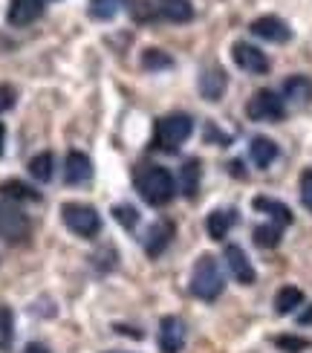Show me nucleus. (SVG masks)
I'll return each mask as SVG.
<instances>
[{
	"label": "nucleus",
	"instance_id": "obj_18",
	"mask_svg": "<svg viewBox=\"0 0 312 353\" xmlns=\"http://www.w3.org/2000/svg\"><path fill=\"white\" fill-rule=\"evenodd\" d=\"M284 99L295 105H312V79L309 76H289L284 81Z\"/></svg>",
	"mask_w": 312,
	"mask_h": 353
},
{
	"label": "nucleus",
	"instance_id": "obj_29",
	"mask_svg": "<svg viewBox=\"0 0 312 353\" xmlns=\"http://www.w3.org/2000/svg\"><path fill=\"white\" fill-rule=\"evenodd\" d=\"M275 345H278L280 350H287V353H301V350H306V347H309V342H306V339H295V336H278Z\"/></svg>",
	"mask_w": 312,
	"mask_h": 353
},
{
	"label": "nucleus",
	"instance_id": "obj_11",
	"mask_svg": "<svg viewBox=\"0 0 312 353\" xmlns=\"http://www.w3.org/2000/svg\"><path fill=\"white\" fill-rule=\"evenodd\" d=\"M185 347V325L183 319L165 316L159 321V350L162 353H180Z\"/></svg>",
	"mask_w": 312,
	"mask_h": 353
},
{
	"label": "nucleus",
	"instance_id": "obj_33",
	"mask_svg": "<svg viewBox=\"0 0 312 353\" xmlns=\"http://www.w3.org/2000/svg\"><path fill=\"white\" fill-rule=\"evenodd\" d=\"M298 325H304V327H312V304H309L306 310L298 316Z\"/></svg>",
	"mask_w": 312,
	"mask_h": 353
},
{
	"label": "nucleus",
	"instance_id": "obj_6",
	"mask_svg": "<svg viewBox=\"0 0 312 353\" xmlns=\"http://www.w3.org/2000/svg\"><path fill=\"white\" fill-rule=\"evenodd\" d=\"M29 217L21 209L18 203H9V200H0V238L9 241V243H18L29 238Z\"/></svg>",
	"mask_w": 312,
	"mask_h": 353
},
{
	"label": "nucleus",
	"instance_id": "obj_32",
	"mask_svg": "<svg viewBox=\"0 0 312 353\" xmlns=\"http://www.w3.org/2000/svg\"><path fill=\"white\" fill-rule=\"evenodd\" d=\"M23 353H50V347L41 345V342H29V345L23 347Z\"/></svg>",
	"mask_w": 312,
	"mask_h": 353
},
{
	"label": "nucleus",
	"instance_id": "obj_23",
	"mask_svg": "<svg viewBox=\"0 0 312 353\" xmlns=\"http://www.w3.org/2000/svg\"><path fill=\"white\" fill-rule=\"evenodd\" d=\"M122 3L125 0H90L87 3V14L93 21H113L118 12H122Z\"/></svg>",
	"mask_w": 312,
	"mask_h": 353
},
{
	"label": "nucleus",
	"instance_id": "obj_17",
	"mask_svg": "<svg viewBox=\"0 0 312 353\" xmlns=\"http://www.w3.org/2000/svg\"><path fill=\"white\" fill-rule=\"evenodd\" d=\"M280 148H278V142L269 139V137H255L249 142V159L255 163L258 168H269L275 159H278Z\"/></svg>",
	"mask_w": 312,
	"mask_h": 353
},
{
	"label": "nucleus",
	"instance_id": "obj_19",
	"mask_svg": "<svg viewBox=\"0 0 312 353\" xmlns=\"http://www.w3.org/2000/svg\"><path fill=\"white\" fill-rule=\"evenodd\" d=\"M234 220H237L234 212H222V209L211 212V214L205 217V232H208V238H211V241H226L229 232H231V226H234Z\"/></svg>",
	"mask_w": 312,
	"mask_h": 353
},
{
	"label": "nucleus",
	"instance_id": "obj_30",
	"mask_svg": "<svg viewBox=\"0 0 312 353\" xmlns=\"http://www.w3.org/2000/svg\"><path fill=\"white\" fill-rule=\"evenodd\" d=\"M301 203L306 212H312V168L301 174Z\"/></svg>",
	"mask_w": 312,
	"mask_h": 353
},
{
	"label": "nucleus",
	"instance_id": "obj_22",
	"mask_svg": "<svg viewBox=\"0 0 312 353\" xmlns=\"http://www.w3.org/2000/svg\"><path fill=\"white\" fill-rule=\"evenodd\" d=\"M0 194H3V200H9V203H26V200L32 203V200L41 197L32 185H26L21 180H6L3 185H0Z\"/></svg>",
	"mask_w": 312,
	"mask_h": 353
},
{
	"label": "nucleus",
	"instance_id": "obj_13",
	"mask_svg": "<svg viewBox=\"0 0 312 353\" xmlns=\"http://www.w3.org/2000/svg\"><path fill=\"white\" fill-rule=\"evenodd\" d=\"M200 180H202V163L197 157H188L180 165V176H176V188L180 194H185L188 200H194L200 194Z\"/></svg>",
	"mask_w": 312,
	"mask_h": 353
},
{
	"label": "nucleus",
	"instance_id": "obj_4",
	"mask_svg": "<svg viewBox=\"0 0 312 353\" xmlns=\"http://www.w3.org/2000/svg\"><path fill=\"white\" fill-rule=\"evenodd\" d=\"M61 220L72 234L87 238V241L96 238V234L101 232V214L87 203H64L61 205Z\"/></svg>",
	"mask_w": 312,
	"mask_h": 353
},
{
	"label": "nucleus",
	"instance_id": "obj_2",
	"mask_svg": "<svg viewBox=\"0 0 312 353\" xmlns=\"http://www.w3.org/2000/svg\"><path fill=\"white\" fill-rule=\"evenodd\" d=\"M194 134V119L188 113H168L154 125V148L162 154H176Z\"/></svg>",
	"mask_w": 312,
	"mask_h": 353
},
{
	"label": "nucleus",
	"instance_id": "obj_12",
	"mask_svg": "<svg viewBox=\"0 0 312 353\" xmlns=\"http://www.w3.org/2000/svg\"><path fill=\"white\" fill-rule=\"evenodd\" d=\"M93 176V163L84 151H70L64 159V183L67 185H84Z\"/></svg>",
	"mask_w": 312,
	"mask_h": 353
},
{
	"label": "nucleus",
	"instance_id": "obj_31",
	"mask_svg": "<svg viewBox=\"0 0 312 353\" xmlns=\"http://www.w3.org/2000/svg\"><path fill=\"white\" fill-rule=\"evenodd\" d=\"M14 101H18V90H14L12 84H0V113L12 110Z\"/></svg>",
	"mask_w": 312,
	"mask_h": 353
},
{
	"label": "nucleus",
	"instance_id": "obj_20",
	"mask_svg": "<svg viewBox=\"0 0 312 353\" xmlns=\"http://www.w3.org/2000/svg\"><path fill=\"white\" fill-rule=\"evenodd\" d=\"M301 304H304V292L295 284H287V287H280L278 296H275V313L278 316H289V313L298 310Z\"/></svg>",
	"mask_w": 312,
	"mask_h": 353
},
{
	"label": "nucleus",
	"instance_id": "obj_21",
	"mask_svg": "<svg viewBox=\"0 0 312 353\" xmlns=\"http://www.w3.org/2000/svg\"><path fill=\"white\" fill-rule=\"evenodd\" d=\"M251 205H255L258 212L269 214V217L275 220V223H280V226H289L292 220H295V217H292V212H289V205L278 203V200H272V197H258V200L251 203Z\"/></svg>",
	"mask_w": 312,
	"mask_h": 353
},
{
	"label": "nucleus",
	"instance_id": "obj_5",
	"mask_svg": "<svg viewBox=\"0 0 312 353\" xmlns=\"http://www.w3.org/2000/svg\"><path fill=\"white\" fill-rule=\"evenodd\" d=\"M246 116L251 122H280V119H287V105L275 90L263 87V90H258L249 99Z\"/></svg>",
	"mask_w": 312,
	"mask_h": 353
},
{
	"label": "nucleus",
	"instance_id": "obj_10",
	"mask_svg": "<svg viewBox=\"0 0 312 353\" xmlns=\"http://www.w3.org/2000/svg\"><path fill=\"white\" fill-rule=\"evenodd\" d=\"M174 234H176V226H174V220H156V223L147 229V234H145V241H142V246H145V255L147 258H159L165 249L171 246V241H174Z\"/></svg>",
	"mask_w": 312,
	"mask_h": 353
},
{
	"label": "nucleus",
	"instance_id": "obj_7",
	"mask_svg": "<svg viewBox=\"0 0 312 353\" xmlns=\"http://www.w3.org/2000/svg\"><path fill=\"white\" fill-rule=\"evenodd\" d=\"M231 58L237 67L243 72H251V76H266V72H269V58H266V52L249 41H237L231 47Z\"/></svg>",
	"mask_w": 312,
	"mask_h": 353
},
{
	"label": "nucleus",
	"instance_id": "obj_16",
	"mask_svg": "<svg viewBox=\"0 0 312 353\" xmlns=\"http://www.w3.org/2000/svg\"><path fill=\"white\" fill-rule=\"evenodd\" d=\"M226 87H229V76L220 67H208L200 72V96L202 99L217 101V99H222V93H226Z\"/></svg>",
	"mask_w": 312,
	"mask_h": 353
},
{
	"label": "nucleus",
	"instance_id": "obj_25",
	"mask_svg": "<svg viewBox=\"0 0 312 353\" xmlns=\"http://www.w3.org/2000/svg\"><path fill=\"white\" fill-rule=\"evenodd\" d=\"M14 342V313L0 304V353H9Z\"/></svg>",
	"mask_w": 312,
	"mask_h": 353
},
{
	"label": "nucleus",
	"instance_id": "obj_34",
	"mask_svg": "<svg viewBox=\"0 0 312 353\" xmlns=\"http://www.w3.org/2000/svg\"><path fill=\"white\" fill-rule=\"evenodd\" d=\"M3 139H6V128L0 125V157H3Z\"/></svg>",
	"mask_w": 312,
	"mask_h": 353
},
{
	"label": "nucleus",
	"instance_id": "obj_27",
	"mask_svg": "<svg viewBox=\"0 0 312 353\" xmlns=\"http://www.w3.org/2000/svg\"><path fill=\"white\" fill-rule=\"evenodd\" d=\"M142 67L145 70H168L174 67V58L162 50H145L142 52Z\"/></svg>",
	"mask_w": 312,
	"mask_h": 353
},
{
	"label": "nucleus",
	"instance_id": "obj_8",
	"mask_svg": "<svg viewBox=\"0 0 312 353\" xmlns=\"http://www.w3.org/2000/svg\"><path fill=\"white\" fill-rule=\"evenodd\" d=\"M249 32L258 35V38H263V41H269V43H289V41H292L289 23L280 21V18H275V14H263V18L251 21V23H249Z\"/></svg>",
	"mask_w": 312,
	"mask_h": 353
},
{
	"label": "nucleus",
	"instance_id": "obj_3",
	"mask_svg": "<svg viewBox=\"0 0 312 353\" xmlns=\"http://www.w3.org/2000/svg\"><path fill=\"white\" fill-rule=\"evenodd\" d=\"M226 290V278H222V267L214 255H200L194 270H191V292L200 301H217Z\"/></svg>",
	"mask_w": 312,
	"mask_h": 353
},
{
	"label": "nucleus",
	"instance_id": "obj_9",
	"mask_svg": "<svg viewBox=\"0 0 312 353\" xmlns=\"http://www.w3.org/2000/svg\"><path fill=\"white\" fill-rule=\"evenodd\" d=\"M222 261H226V270L231 272V278L237 284H255V267H251L249 255L243 252L237 243H229L226 249H222Z\"/></svg>",
	"mask_w": 312,
	"mask_h": 353
},
{
	"label": "nucleus",
	"instance_id": "obj_14",
	"mask_svg": "<svg viewBox=\"0 0 312 353\" xmlns=\"http://www.w3.org/2000/svg\"><path fill=\"white\" fill-rule=\"evenodd\" d=\"M43 14V0H9V23L12 26H29Z\"/></svg>",
	"mask_w": 312,
	"mask_h": 353
},
{
	"label": "nucleus",
	"instance_id": "obj_26",
	"mask_svg": "<svg viewBox=\"0 0 312 353\" xmlns=\"http://www.w3.org/2000/svg\"><path fill=\"white\" fill-rule=\"evenodd\" d=\"M251 238H255V243L260 249H275L280 243V226L278 223H260V226H255V232H251Z\"/></svg>",
	"mask_w": 312,
	"mask_h": 353
},
{
	"label": "nucleus",
	"instance_id": "obj_15",
	"mask_svg": "<svg viewBox=\"0 0 312 353\" xmlns=\"http://www.w3.org/2000/svg\"><path fill=\"white\" fill-rule=\"evenodd\" d=\"M154 9L159 18H165L171 23L194 21V3H191V0H154Z\"/></svg>",
	"mask_w": 312,
	"mask_h": 353
},
{
	"label": "nucleus",
	"instance_id": "obj_24",
	"mask_svg": "<svg viewBox=\"0 0 312 353\" xmlns=\"http://www.w3.org/2000/svg\"><path fill=\"white\" fill-rule=\"evenodd\" d=\"M52 171H55V157H52L50 151L35 154L32 159H29V174H32L35 180L50 183V180H52Z\"/></svg>",
	"mask_w": 312,
	"mask_h": 353
},
{
	"label": "nucleus",
	"instance_id": "obj_28",
	"mask_svg": "<svg viewBox=\"0 0 312 353\" xmlns=\"http://www.w3.org/2000/svg\"><path fill=\"white\" fill-rule=\"evenodd\" d=\"M113 217H116L125 229H136V226H139V212L133 209V205H127V203L113 205Z\"/></svg>",
	"mask_w": 312,
	"mask_h": 353
},
{
	"label": "nucleus",
	"instance_id": "obj_35",
	"mask_svg": "<svg viewBox=\"0 0 312 353\" xmlns=\"http://www.w3.org/2000/svg\"><path fill=\"white\" fill-rule=\"evenodd\" d=\"M107 353H127V350H107Z\"/></svg>",
	"mask_w": 312,
	"mask_h": 353
},
{
	"label": "nucleus",
	"instance_id": "obj_1",
	"mask_svg": "<svg viewBox=\"0 0 312 353\" xmlns=\"http://www.w3.org/2000/svg\"><path fill=\"white\" fill-rule=\"evenodd\" d=\"M136 191L147 205H168L176 197V176L162 165H145L136 174Z\"/></svg>",
	"mask_w": 312,
	"mask_h": 353
}]
</instances>
